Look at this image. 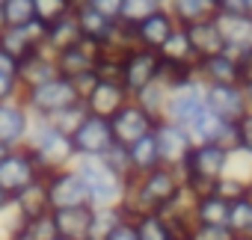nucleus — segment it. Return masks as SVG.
I'll use <instances>...</instances> for the list:
<instances>
[{"label": "nucleus", "mask_w": 252, "mask_h": 240, "mask_svg": "<svg viewBox=\"0 0 252 240\" xmlns=\"http://www.w3.org/2000/svg\"><path fill=\"white\" fill-rule=\"evenodd\" d=\"M166 12L175 18L178 27H190V24H199V21H211L217 15V6L211 0H169Z\"/></svg>", "instance_id": "29"}, {"label": "nucleus", "mask_w": 252, "mask_h": 240, "mask_svg": "<svg viewBox=\"0 0 252 240\" xmlns=\"http://www.w3.org/2000/svg\"><path fill=\"white\" fill-rule=\"evenodd\" d=\"M158 54H160V60H172V62H181V65H193V68L199 65V57H196V51H193L184 27H178Z\"/></svg>", "instance_id": "30"}, {"label": "nucleus", "mask_w": 252, "mask_h": 240, "mask_svg": "<svg viewBox=\"0 0 252 240\" xmlns=\"http://www.w3.org/2000/svg\"><path fill=\"white\" fill-rule=\"evenodd\" d=\"M74 172L80 175L86 196H89V208H113L122 205L125 190H128V178L119 175L104 157H77L74 160Z\"/></svg>", "instance_id": "4"}, {"label": "nucleus", "mask_w": 252, "mask_h": 240, "mask_svg": "<svg viewBox=\"0 0 252 240\" xmlns=\"http://www.w3.org/2000/svg\"><path fill=\"white\" fill-rule=\"evenodd\" d=\"M243 6H246V15H252V0H243Z\"/></svg>", "instance_id": "49"}, {"label": "nucleus", "mask_w": 252, "mask_h": 240, "mask_svg": "<svg viewBox=\"0 0 252 240\" xmlns=\"http://www.w3.org/2000/svg\"><path fill=\"white\" fill-rule=\"evenodd\" d=\"M57 228H54V216L45 213L39 219H18L15 237L12 240H54Z\"/></svg>", "instance_id": "35"}, {"label": "nucleus", "mask_w": 252, "mask_h": 240, "mask_svg": "<svg viewBox=\"0 0 252 240\" xmlns=\"http://www.w3.org/2000/svg\"><path fill=\"white\" fill-rule=\"evenodd\" d=\"M211 3H214V6H217V9H220V3H222V0H211Z\"/></svg>", "instance_id": "51"}, {"label": "nucleus", "mask_w": 252, "mask_h": 240, "mask_svg": "<svg viewBox=\"0 0 252 240\" xmlns=\"http://www.w3.org/2000/svg\"><path fill=\"white\" fill-rule=\"evenodd\" d=\"M175 30H178L175 18L166 9H160V12H155L152 18H146L143 24L134 27V39H137V48H146V51H155L158 54Z\"/></svg>", "instance_id": "21"}, {"label": "nucleus", "mask_w": 252, "mask_h": 240, "mask_svg": "<svg viewBox=\"0 0 252 240\" xmlns=\"http://www.w3.org/2000/svg\"><path fill=\"white\" fill-rule=\"evenodd\" d=\"M187 240H237L228 225H193Z\"/></svg>", "instance_id": "40"}, {"label": "nucleus", "mask_w": 252, "mask_h": 240, "mask_svg": "<svg viewBox=\"0 0 252 240\" xmlns=\"http://www.w3.org/2000/svg\"><path fill=\"white\" fill-rule=\"evenodd\" d=\"M214 21L220 27L225 54H231L237 60L252 54V15H246V12H217Z\"/></svg>", "instance_id": "13"}, {"label": "nucleus", "mask_w": 252, "mask_h": 240, "mask_svg": "<svg viewBox=\"0 0 252 240\" xmlns=\"http://www.w3.org/2000/svg\"><path fill=\"white\" fill-rule=\"evenodd\" d=\"M184 193V178L178 169L172 166H158L140 178L128 181V190H125L122 199V210L125 216H146V213H160L169 205H175Z\"/></svg>", "instance_id": "1"}, {"label": "nucleus", "mask_w": 252, "mask_h": 240, "mask_svg": "<svg viewBox=\"0 0 252 240\" xmlns=\"http://www.w3.org/2000/svg\"><path fill=\"white\" fill-rule=\"evenodd\" d=\"M71 146H74V154L77 157H104L116 146L110 119H101V116H89L86 113V119L80 122V128L71 134Z\"/></svg>", "instance_id": "8"}, {"label": "nucleus", "mask_w": 252, "mask_h": 240, "mask_svg": "<svg viewBox=\"0 0 252 240\" xmlns=\"http://www.w3.org/2000/svg\"><path fill=\"white\" fill-rule=\"evenodd\" d=\"M0 12H3V21H6V27H24V24L36 21L33 0H6Z\"/></svg>", "instance_id": "39"}, {"label": "nucleus", "mask_w": 252, "mask_h": 240, "mask_svg": "<svg viewBox=\"0 0 252 240\" xmlns=\"http://www.w3.org/2000/svg\"><path fill=\"white\" fill-rule=\"evenodd\" d=\"M208 110V101H205V83L202 80H187L184 86L172 89L169 92V101H166V122H175L181 128H190L196 119Z\"/></svg>", "instance_id": "6"}, {"label": "nucleus", "mask_w": 252, "mask_h": 240, "mask_svg": "<svg viewBox=\"0 0 252 240\" xmlns=\"http://www.w3.org/2000/svg\"><path fill=\"white\" fill-rule=\"evenodd\" d=\"M134 101L155 119V122H160V119L166 116V101H169V89L160 83V80H155V83H149L143 92H137L134 95Z\"/></svg>", "instance_id": "32"}, {"label": "nucleus", "mask_w": 252, "mask_h": 240, "mask_svg": "<svg viewBox=\"0 0 252 240\" xmlns=\"http://www.w3.org/2000/svg\"><path fill=\"white\" fill-rule=\"evenodd\" d=\"M98 54H101V48L92 45V42H86V39H83L80 45H74V48L57 54L60 77H65V80H77V77H83V74H95Z\"/></svg>", "instance_id": "20"}, {"label": "nucleus", "mask_w": 252, "mask_h": 240, "mask_svg": "<svg viewBox=\"0 0 252 240\" xmlns=\"http://www.w3.org/2000/svg\"><path fill=\"white\" fill-rule=\"evenodd\" d=\"M104 160H107L119 175H125V178L131 181V163H128V149H125V146H119V143H116V146L104 154Z\"/></svg>", "instance_id": "41"}, {"label": "nucleus", "mask_w": 252, "mask_h": 240, "mask_svg": "<svg viewBox=\"0 0 252 240\" xmlns=\"http://www.w3.org/2000/svg\"><path fill=\"white\" fill-rule=\"evenodd\" d=\"M110 128H113V137H116V143L119 146H134L137 140H143V137H149L155 128H158V122L155 119L131 98L128 104H125L113 119H110Z\"/></svg>", "instance_id": "10"}, {"label": "nucleus", "mask_w": 252, "mask_h": 240, "mask_svg": "<svg viewBox=\"0 0 252 240\" xmlns=\"http://www.w3.org/2000/svg\"><path fill=\"white\" fill-rule=\"evenodd\" d=\"M184 30H187V39H190V45H193V51H196V57H199V60H205V57H214V54H222V51H225L222 36H220V27H217V21H214V18H211V21L190 24V27H184Z\"/></svg>", "instance_id": "27"}, {"label": "nucleus", "mask_w": 252, "mask_h": 240, "mask_svg": "<svg viewBox=\"0 0 252 240\" xmlns=\"http://www.w3.org/2000/svg\"><path fill=\"white\" fill-rule=\"evenodd\" d=\"M134 222H137L140 240H175V234L166 225L163 213H146V216H137Z\"/></svg>", "instance_id": "38"}, {"label": "nucleus", "mask_w": 252, "mask_h": 240, "mask_svg": "<svg viewBox=\"0 0 252 240\" xmlns=\"http://www.w3.org/2000/svg\"><path fill=\"white\" fill-rule=\"evenodd\" d=\"M158 68H160V57L155 51L134 48L122 60V86L128 89V95L134 98L137 92H143L149 83L158 80Z\"/></svg>", "instance_id": "11"}, {"label": "nucleus", "mask_w": 252, "mask_h": 240, "mask_svg": "<svg viewBox=\"0 0 252 240\" xmlns=\"http://www.w3.org/2000/svg\"><path fill=\"white\" fill-rule=\"evenodd\" d=\"M74 18H77V24H80V33H83V39L86 42H92V45H107V39L113 36V27H116V21H110L107 15H101V12H95L89 3H77V9H74Z\"/></svg>", "instance_id": "23"}, {"label": "nucleus", "mask_w": 252, "mask_h": 240, "mask_svg": "<svg viewBox=\"0 0 252 240\" xmlns=\"http://www.w3.org/2000/svg\"><path fill=\"white\" fill-rule=\"evenodd\" d=\"M228 228L237 240H252V193L231 202L228 210Z\"/></svg>", "instance_id": "33"}, {"label": "nucleus", "mask_w": 252, "mask_h": 240, "mask_svg": "<svg viewBox=\"0 0 252 240\" xmlns=\"http://www.w3.org/2000/svg\"><path fill=\"white\" fill-rule=\"evenodd\" d=\"M125 219L122 205L113 208H92V219H89V237L86 240H107L113 234V228Z\"/></svg>", "instance_id": "31"}, {"label": "nucleus", "mask_w": 252, "mask_h": 240, "mask_svg": "<svg viewBox=\"0 0 252 240\" xmlns=\"http://www.w3.org/2000/svg\"><path fill=\"white\" fill-rule=\"evenodd\" d=\"M21 98V86H18V74L0 71V101H12Z\"/></svg>", "instance_id": "43"}, {"label": "nucleus", "mask_w": 252, "mask_h": 240, "mask_svg": "<svg viewBox=\"0 0 252 240\" xmlns=\"http://www.w3.org/2000/svg\"><path fill=\"white\" fill-rule=\"evenodd\" d=\"M3 3H6V0H0V9H3Z\"/></svg>", "instance_id": "53"}, {"label": "nucleus", "mask_w": 252, "mask_h": 240, "mask_svg": "<svg viewBox=\"0 0 252 240\" xmlns=\"http://www.w3.org/2000/svg\"><path fill=\"white\" fill-rule=\"evenodd\" d=\"M83 3H89L95 12L107 15L110 21H119V12H122V3H125V0H83Z\"/></svg>", "instance_id": "44"}, {"label": "nucleus", "mask_w": 252, "mask_h": 240, "mask_svg": "<svg viewBox=\"0 0 252 240\" xmlns=\"http://www.w3.org/2000/svg\"><path fill=\"white\" fill-rule=\"evenodd\" d=\"M217 12H246V6H243V0H222Z\"/></svg>", "instance_id": "46"}, {"label": "nucleus", "mask_w": 252, "mask_h": 240, "mask_svg": "<svg viewBox=\"0 0 252 240\" xmlns=\"http://www.w3.org/2000/svg\"><path fill=\"white\" fill-rule=\"evenodd\" d=\"M3 30H6V21H3V12H0V36H3Z\"/></svg>", "instance_id": "50"}, {"label": "nucleus", "mask_w": 252, "mask_h": 240, "mask_svg": "<svg viewBox=\"0 0 252 240\" xmlns=\"http://www.w3.org/2000/svg\"><path fill=\"white\" fill-rule=\"evenodd\" d=\"M45 187H48V205H51V210H65V208H83V205H89L86 187H83L80 175L74 172V166L45 175Z\"/></svg>", "instance_id": "9"}, {"label": "nucleus", "mask_w": 252, "mask_h": 240, "mask_svg": "<svg viewBox=\"0 0 252 240\" xmlns=\"http://www.w3.org/2000/svg\"><path fill=\"white\" fill-rule=\"evenodd\" d=\"M228 154L222 146H214V143H202V146H193V151L187 154L184 166L178 169L181 178H184V190L196 199V196H205V193H214L217 181L225 175L228 169Z\"/></svg>", "instance_id": "2"}, {"label": "nucleus", "mask_w": 252, "mask_h": 240, "mask_svg": "<svg viewBox=\"0 0 252 240\" xmlns=\"http://www.w3.org/2000/svg\"><path fill=\"white\" fill-rule=\"evenodd\" d=\"M54 216V228L60 237L65 240H86L89 237V219H92V208H65V210H51Z\"/></svg>", "instance_id": "24"}, {"label": "nucleus", "mask_w": 252, "mask_h": 240, "mask_svg": "<svg viewBox=\"0 0 252 240\" xmlns=\"http://www.w3.org/2000/svg\"><path fill=\"white\" fill-rule=\"evenodd\" d=\"M83 119H86V107H83V101H80V104H71V107H65V110H60V113L48 116L45 122H48L51 128H57L60 134L71 137V134L80 128V122H83Z\"/></svg>", "instance_id": "37"}, {"label": "nucleus", "mask_w": 252, "mask_h": 240, "mask_svg": "<svg viewBox=\"0 0 252 240\" xmlns=\"http://www.w3.org/2000/svg\"><path fill=\"white\" fill-rule=\"evenodd\" d=\"M237 149L252 154V110H246V116L237 122Z\"/></svg>", "instance_id": "42"}, {"label": "nucleus", "mask_w": 252, "mask_h": 240, "mask_svg": "<svg viewBox=\"0 0 252 240\" xmlns=\"http://www.w3.org/2000/svg\"><path fill=\"white\" fill-rule=\"evenodd\" d=\"M155 140H158V151H160V163L163 166H172V169H181L187 154L193 151V140L187 134V128L175 125V122H166L160 119L158 128H155Z\"/></svg>", "instance_id": "12"}, {"label": "nucleus", "mask_w": 252, "mask_h": 240, "mask_svg": "<svg viewBox=\"0 0 252 240\" xmlns=\"http://www.w3.org/2000/svg\"><path fill=\"white\" fill-rule=\"evenodd\" d=\"M39 178H45V175L24 146L12 149L6 157H0V190H6L9 196H18L24 187H30Z\"/></svg>", "instance_id": "7"}, {"label": "nucleus", "mask_w": 252, "mask_h": 240, "mask_svg": "<svg viewBox=\"0 0 252 240\" xmlns=\"http://www.w3.org/2000/svg\"><path fill=\"white\" fill-rule=\"evenodd\" d=\"M24 149L33 154V160L39 163L42 175L68 169V166H74V160H77L74 146H71V137L60 134L57 128H51V125L45 122V119H36V116H33V128H30V134H27Z\"/></svg>", "instance_id": "3"}, {"label": "nucleus", "mask_w": 252, "mask_h": 240, "mask_svg": "<svg viewBox=\"0 0 252 240\" xmlns=\"http://www.w3.org/2000/svg\"><path fill=\"white\" fill-rule=\"evenodd\" d=\"M128 163H131V178H140V175H146V172L163 166V163H160V151H158L155 131H152L149 137L137 140L134 146H128Z\"/></svg>", "instance_id": "28"}, {"label": "nucleus", "mask_w": 252, "mask_h": 240, "mask_svg": "<svg viewBox=\"0 0 252 240\" xmlns=\"http://www.w3.org/2000/svg\"><path fill=\"white\" fill-rule=\"evenodd\" d=\"M45 33H48V27L42 21H30L24 27H6L3 36H0V48H3L15 62H21L30 54L45 48Z\"/></svg>", "instance_id": "15"}, {"label": "nucleus", "mask_w": 252, "mask_h": 240, "mask_svg": "<svg viewBox=\"0 0 252 240\" xmlns=\"http://www.w3.org/2000/svg\"><path fill=\"white\" fill-rule=\"evenodd\" d=\"M231 202L220 193H205L193 199V222L196 225H228Z\"/></svg>", "instance_id": "25"}, {"label": "nucleus", "mask_w": 252, "mask_h": 240, "mask_svg": "<svg viewBox=\"0 0 252 240\" xmlns=\"http://www.w3.org/2000/svg\"><path fill=\"white\" fill-rule=\"evenodd\" d=\"M80 42H83V33H80V24H77L74 12L65 15V18H60V21H54L48 27V33H45V48L54 57L63 54V51H68V48H74V45H80Z\"/></svg>", "instance_id": "26"}, {"label": "nucleus", "mask_w": 252, "mask_h": 240, "mask_svg": "<svg viewBox=\"0 0 252 240\" xmlns=\"http://www.w3.org/2000/svg\"><path fill=\"white\" fill-rule=\"evenodd\" d=\"M21 101H24V107L30 110V116L48 119V116H54V113H60V110H65V107H71V104H80V95H77V89H74L71 80L57 77V80H48V83H42V86H36V89L21 92Z\"/></svg>", "instance_id": "5"}, {"label": "nucleus", "mask_w": 252, "mask_h": 240, "mask_svg": "<svg viewBox=\"0 0 252 240\" xmlns=\"http://www.w3.org/2000/svg\"><path fill=\"white\" fill-rule=\"evenodd\" d=\"M33 128V116L24 107L21 98L0 101V146L6 149H21L27 143V134Z\"/></svg>", "instance_id": "14"}, {"label": "nucleus", "mask_w": 252, "mask_h": 240, "mask_svg": "<svg viewBox=\"0 0 252 240\" xmlns=\"http://www.w3.org/2000/svg\"><path fill=\"white\" fill-rule=\"evenodd\" d=\"M12 210H15V216H18V219H39V216L51 213L45 178L33 181V184H30V187H24L18 196H12Z\"/></svg>", "instance_id": "22"}, {"label": "nucleus", "mask_w": 252, "mask_h": 240, "mask_svg": "<svg viewBox=\"0 0 252 240\" xmlns=\"http://www.w3.org/2000/svg\"><path fill=\"white\" fill-rule=\"evenodd\" d=\"M160 3H163V6H166V3H169V0H160Z\"/></svg>", "instance_id": "54"}, {"label": "nucleus", "mask_w": 252, "mask_h": 240, "mask_svg": "<svg viewBox=\"0 0 252 240\" xmlns=\"http://www.w3.org/2000/svg\"><path fill=\"white\" fill-rule=\"evenodd\" d=\"M54 240H65V237H60V234H57V237H54Z\"/></svg>", "instance_id": "52"}, {"label": "nucleus", "mask_w": 252, "mask_h": 240, "mask_svg": "<svg viewBox=\"0 0 252 240\" xmlns=\"http://www.w3.org/2000/svg\"><path fill=\"white\" fill-rule=\"evenodd\" d=\"M243 95H246V104H249V110H252V80L243 83Z\"/></svg>", "instance_id": "48"}, {"label": "nucleus", "mask_w": 252, "mask_h": 240, "mask_svg": "<svg viewBox=\"0 0 252 240\" xmlns=\"http://www.w3.org/2000/svg\"><path fill=\"white\" fill-rule=\"evenodd\" d=\"M107 240H140V234H137V222H134L131 216H125V219L113 228V234H110Z\"/></svg>", "instance_id": "45"}, {"label": "nucleus", "mask_w": 252, "mask_h": 240, "mask_svg": "<svg viewBox=\"0 0 252 240\" xmlns=\"http://www.w3.org/2000/svg\"><path fill=\"white\" fill-rule=\"evenodd\" d=\"M57 77H60L57 57L48 48H42V51H36V54H30L27 60L18 62V86H21V92L36 89V86H42L48 80H57Z\"/></svg>", "instance_id": "19"}, {"label": "nucleus", "mask_w": 252, "mask_h": 240, "mask_svg": "<svg viewBox=\"0 0 252 240\" xmlns=\"http://www.w3.org/2000/svg\"><path fill=\"white\" fill-rule=\"evenodd\" d=\"M196 80H202L205 86H243V71H240V60L231 54H214L199 60L196 65Z\"/></svg>", "instance_id": "16"}, {"label": "nucleus", "mask_w": 252, "mask_h": 240, "mask_svg": "<svg viewBox=\"0 0 252 240\" xmlns=\"http://www.w3.org/2000/svg\"><path fill=\"white\" fill-rule=\"evenodd\" d=\"M205 101H208V110L228 125H237L249 110L243 86H205Z\"/></svg>", "instance_id": "18"}, {"label": "nucleus", "mask_w": 252, "mask_h": 240, "mask_svg": "<svg viewBox=\"0 0 252 240\" xmlns=\"http://www.w3.org/2000/svg\"><path fill=\"white\" fill-rule=\"evenodd\" d=\"M6 213H12V196L6 190H0V216H6Z\"/></svg>", "instance_id": "47"}, {"label": "nucleus", "mask_w": 252, "mask_h": 240, "mask_svg": "<svg viewBox=\"0 0 252 240\" xmlns=\"http://www.w3.org/2000/svg\"><path fill=\"white\" fill-rule=\"evenodd\" d=\"M128 101H131V95H128V89H125L119 80H95V86L83 98V107H86L89 116L113 119Z\"/></svg>", "instance_id": "17"}, {"label": "nucleus", "mask_w": 252, "mask_h": 240, "mask_svg": "<svg viewBox=\"0 0 252 240\" xmlns=\"http://www.w3.org/2000/svg\"><path fill=\"white\" fill-rule=\"evenodd\" d=\"M80 0H33V9H36V21H42L45 27H51L54 21L71 15L77 9Z\"/></svg>", "instance_id": "36"}, {"label": "nucleus", "mask_w": 252, "mask_h": 240, "mask_svg": "<svg viewBox=\"0 0 252 240\" xmlns=\"http://www.w3.org/2000/svg\"><path fill=\"white\" fill-rule=\"evenodd\" d=\"M160 9H166L160 0H125L122 12H119V21L128 24V27H137V24H143L146 18H152Z\"/></svg>", "instance_id": "34"}]
</instances>
